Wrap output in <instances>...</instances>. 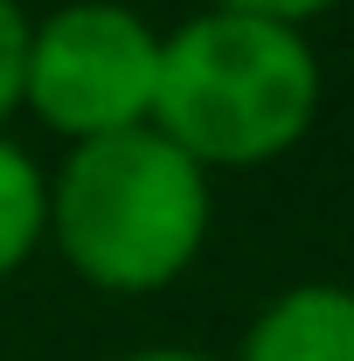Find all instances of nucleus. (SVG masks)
<instances>
[{"mask_svg": "<svg viewBox=\"0 0 354 361\" xmlns=\"http://www.w3.org/2000/svg\"><path fill=\"white\" fill-rule=\"evenodd\" d=\"M319 97H326L319 49L292 21L202 7L160 35L153 133H167L209 174L292 153L319 118Z\"/></svg>", "mask_w": 354, "mask_h": 361, "instance_id": "f257e3e1", "label": "nucleus"}, {"mask_svg": "<svg viewBox=\"0 0 354 361\" xmlns=\"http://www.w3.org/2000/svg\"><path fill=\"white\" fill-rule=\"evenodd\" d=\"M216 180L167 133L84 139L49 174V243L97 292H160L202 257Z\"/></svg>", "mask_w": 354, "mask_h": 361, "instance_id": "f03ea898", "label": "nucleus"}, {"mask_svg": "<svg viewBox=\"0 0 354 361\" xmlns=\"http://www.w3.org/2000/svg\"><path fill=\"white\" fill-rule=\"evenodd\" d=\"M160 28L126 0H63L28 35L21 104L70 146L153 126Z\"/></svg>", "mask_w": 354, "mask_h": 361, "instance_id": "7ed1b4c3", "label": "nucleus"}, {"mask_svg": "<svg viewBox=\"0 0 354 361\" xmlns=\"http://www.w3.org/2000/svg\"><path fill=\"white\" fill-rule=\"evenodd\" d=\"M236 361H354V285H285L243 326Z\"/></svg>", "mask_w": 354, "mask_h": 361, "instance_id": "20e7f679", "label": "nucleus"}, {"mask_svg": "<svg viewBox=\"0 0 354 361\" xmlns=\"http://www.w3.org/2000/svg\"><path fill=\"white\" fill-rule=\"evenodd\" d=\"M42 243H49V174L35 167L28 146L0 133V278H14Z\"/></svg>", "mask_w": 354, "mask_h": 361, "instance_id": "39448f33", "label": "nucleus"}, {"mask_svg": "<svg viewBox=\"0 0 354 361\" xmlns=\"http://www.w3.org/2000/svg\"><path fill=\"white\" fill-rule=\"evenodd\" d=\"M28 35L35 14L21 0H0V126L21 111V84H28Z\"/></svg>", "mask_w": 354, "mask_h": 361, "instance_id": "423d86ee", "label": "nucleus"}, {"mask_svg": "<svg viewBox=\"0 0 354 361\" xmlns=\"http://www.w3.org/2000/svg\"><path fill=\"white\" fill-rule=\"evenodd\" d=\"M222 14H264V21H292V28H306L312 14H326V7H341V0H209Z\"/></svg>", "mask_w": 354, "mask_h": 361, "instance_id": "0eeeda50", "label": "nucleus"}, {"mask_svg": "<svg viewBox=\"0 0 354 361\" xmlns=\"http://www.w3.org/2000/svg\"><path fill=\"white\" fill-rule=\"evenodd\" d=\"M118 361H216V355H202V348H133Z\"/></svg>", "mask_w": 354, "mask_h": 361, "instance_id": "6e6552de", "label": "nucleus"}]
</instances>
